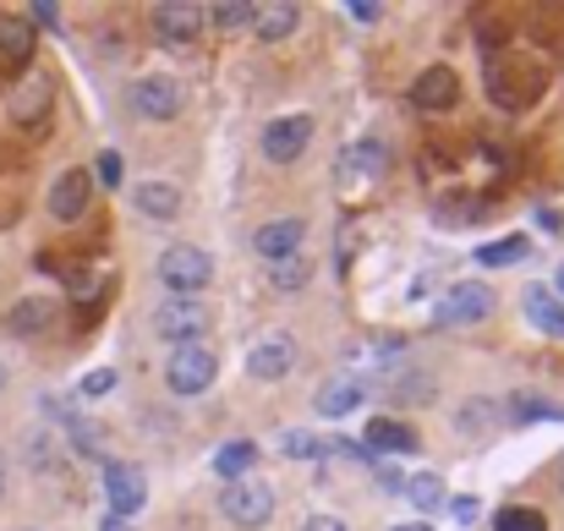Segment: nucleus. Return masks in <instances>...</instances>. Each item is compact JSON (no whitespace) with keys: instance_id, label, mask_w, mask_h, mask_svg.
I'll list each match as a JSON object with an SVG mask.
<instances>
[{"instance_id":"1","label":"nucleus","mask_w":564,"mask_h":531,"mask_svg":"<svg viewBox=\"0 0 564 531\" xmlns=\"http://www.w3.org/2000/svg\"><path fill=\"white\" fill-rule=\"evenodd\" d=\"M154 335L171 340V346H203L208 335V307L197 296H165L154 307Z\"/></svg>"},{"instance_id":"2","label":"nucleus","mask_w":564,"mask_h":531,"mask_svg":"<svg viewBox=\"0 0 564 531\" xmlns=\"http://www.w3.org/2000/svg\"><path fill=\"white\" fill-rule=\"evenodd\" d=\"M219 510L230 516V527L258 531V527H269V516H274V488H269L263 477H241V483L225 488Z\"/></svg>"},{"instance_id":"3","label":"nucleus","mask_w":564,"mask_h":531,"mask_svg":"<svg viewBox=\"0 0 564 531\" xmlns=\"http://www.w3.org/2000/svg\"><path fill=\"white\" fill-rule=\"evenodd\" d=\"M160 280H165L171 296H197V291L214 280V258H208L203 247H171V252L160 258Z\"/></svg>"},{"instance_id":"4","label":"nucleus","mask_w":564,"mask_h":531,"mask_svg":"<svg viewBox=\"0 0 564 531\" xmlns=\"http://www.w3.org/2000/svg\"><path fill=\"white\" fill-rule=\"evenodd\" d=\"M494 313V291L488 285H477V280H466V285H449L444 296H438V324L444 329H455V324H482Z\"/></svg>"},{"instance_id":"5","label":"nucleus","mask_w":564,"mask_h":531,"mask_svg":"<svg viewBox=\"0 0 564 531\" xmlns=\"http://www.w3.org/2000/svg\"><path fill=\"white\" fill-rule=\"evenodd\" d=\"M214 372H219V361L208 346H176L171 367H165V383H171V394H203L214 383Z\"/></svg>"},{"instance_id":"6","label":"nucleus","mask_w":564,"mask_h":531,"mask_svg":"<svg viewBox=\"0 0 564 531\" xmlns=\"http://www.w3.org/2000/svg\"><path fill=\"white\" fill-rule=\"evenodd\" d=\"M182 105H187V94H182L176 77H143V83L132 88V110H138L143 121H176Z\"/></svg>"},{"instance_id":"7","label":"nucleus","mask_w":564,"mask_h":531,"mask_svg":"<svg viewBox=\"0 0 564 531\" xmlns=\"http://www.w3.org/2000/svg\"><path fill=\"white\" fill-rule=\"evenodd\" d=\"M307 143H313V116H285V121H274V127L263 132V160L291 165V160L307 154Z\"/></svg>"},{"instance_id":"8","label":"nucleus","mask_w":564,"mask_h":531,"mask_svg":"<svg viewBox=\"0 0 564 531\" xmlns=\"http://www.w3.org/2000/svg\"><path fill=\"white\" fill-rule=\"evenodd\" d=\"M105 494H110V510H116L121 521H132V516L143 510V499H149V483H143L138 466L116 460V466H105Z\"/></svg>"},{"instance_id":"9","label":"nucleus","mask_w":564,"mask_h":531,"mask_svg":"<svg viewBox=\"0 0 564 531\" xmlns=\"http://www.w3.org/2000/svg\"><path fill=\"white\" fill-rule=\"evenodd\" d=\"M302 236H307V225H302V219H269V225H258V230H252V247H258V258L285 263V258H296V252H302Z\"/></svg>"},{"instance_id":"10","label":"nucleus","mask_w":564,"mask_h":531,"mask_svg":"<svg viewBox=\"0 0 564 531\" xmlns=\"http://www.w3.org/2000/svg\"><path fill=\"white\" fill-rule=\"evenodd\" d=\"M291 361H296V340H291V335H263V340L247 351V372L263 378V383H274V378L291 372Z\"/></svg>"},{"instance_id":"11","label":"nucleus","mask_w":564,"mask_h":531,"mask_svg":"<svg viewBox=\"0 0 564 531\" xmlns=\"http://www.w3.org/2000/svg\"><path fill=\"white\" fill-rule=\"evenodd\" d=\"M460 99V77L449 66H427L416 83H411V105L416 110H449Z\"/></svg>"},{"instance_id":"12","label":"nucleus","mask_w":564,"mask_h":531,"mask_svg":"<svg viewBox=\"0 0 564 531\" xmlns=\"http://www.w3.org/2000/svg\"><path fill=\"white\" fill-rule=\"evenodd\" d=\"M197 22H203V11L187 6V0H165V6H154V33H160L165 44H176V50H187L192 39H197Z\"/></svg>"},{"instance_id":"13","label":"nucleus","mask_w":564,"mask_h":531,"mask_svg":"<svg viewBox=\"0 0 564 531\" xmlns=\"http://www.w3.org/2000/svg\"><path fill=\"white\" fill-rule=\"evenodd\" d=\"M362 394H368V389H362V378L340 372V378H329V383H324V389L313 394V411L335 422V416H351V411L362 405Z\"/></svg>"},{"instance_id":"14","label":"nucleus","mask_w":564,"mask_h":531,"mask_svg":"<svg viewBox=\"0 0 564 531\" xmlns=\"http://www.w3.org/2000/svg\"><path fill=\"white\" fill-rule=\"evenodd\" d=\"M88 192H94V176L88 171H66V176L50 186V214L55 219H77L88 208Z\"/></svg>"},{"instance_id":"15","label":"nucleus","mask_w":564,"mask_h":531,"mask_svg":"<svg viewBox=\"0 0 564 531\" xmlns=\"http://www.w3.org/2000/svg\"><path fill=\"white\" fill-rule=\"evenodd\" d=\"M296 22H302V11H296L291 0H263V6H252V33H258V39H269V44H274V39H285Z\"/></svg>"},{"instance_id":"16","label":"nucleus","mask_w":564,"mask_h":531,"mask_svg":"<svg viewBox=\"0 0 564 531\" xmlns=\"http://www.w3.org/2000/svg\"><path fill=\"white\" fill-rule=\"evenodd\" d=\"M368 449H373V460L378 455H416V433L405 422L378 416V422H368Z\"/></svg>"},{"instance_id":"17","label":"nucleus","mask_w":564,"mask_h":531,"mask_svg":"<svg viewBox=\"0 0 564 531\" xmlns=\"http://www.w3.org/2000/svg\"><path fill=\"white\" fill-rule=\"evenodd\" d=\"M132 203H138V214H149V219H176V214H182V192H176L171 181H143V186L132 192Z\"/></svg>"},{"instance_id":"18","label":"nucleus","mask_w":564,"mask_h":531,"mask_svg":"<svg viewBox=\"0 0 564 531\" xmlns=\"http://www.w3.org/2000/svg\"><path fill=\"white\" fill-rule=\"evenodd\" d=\"M11 335H44L50 324H55V302L50 296H28V302H17L11 307Z\"/></svg>"},{"instance_id":"19","label":"nucleus","mask_w":564,"mask_h":531,"mask_svg":"<svg viewBox=\"0 0 564 531\" xmlns=\"http://www.w3.org/2000/svg\"><path fill=\"white\" fill-rule=\"evenodd\" d=\"M527 318H532L543 335L564 340V302H560V296H549L543 285H532V291H527Z\"/></svg>"},{"instance_id":"20","label":"nucleus","mask_w":564,"mask_h":531,"mask_svg":"<svg viewBox=\"0 0 564 531\" xmlns=\"http://www.w3.org/2000/svg\"><path fill=\"white\" fill-rule=\"evenodd\" d=\"M252 466H258V444H247V438H230V444L214 455V472H219L225 483H241V477H252Z\"/></svg>"},{"instance_id":"21","label":"nucleus","mask_w":564,"mask_h":531,"mask_svg":"<svg viewBox=\"0 0 564 531\" xmlns=\"http://www.w3.org/2000/svg\"><path fill=\"white\" fill-rule=\"evenodd\" d=\"M0 55L11 66H28L33 61V28H28V17H0Z\"/></svg>"},{"instance_id":"22","label":"nucleus","mask_w":564,"mask_h":531,"mask_svg":"<svg viewBox=\"0 0 564 531\" xmlns=\"http://www.w3.org/2000/svg\"><path fill=\"white\" fill-rule=\"evenodd\" d=\"M44 110H50V77H39V72H33V88H28V83L17 88V99H11V116L28 127V121H39Z\"/></svg>"},{"instance_id":"23","label":"nucleus","mask_w":564,"mask_h":531,"mask_svg":"<svg viewBox=\"0 0 564 531\" xmlns=\"http://www.w3.org/2000/svg\"><path fill=\"white\" fill-rule=\"evenodd\" d=\"M527 252H532V241H527V236H499V241L477 247V263H488V269H510V263H521Z\"/></svg>"},{"instance_id":"24","label":"nucleus","mask_w":564,"mask_h":531,"mask_svg":"<svg viewBox=\"0 0 564 531\" xmlns=\"http://www.w3.org/2000/svg\"><path fill=\"white\" fill-rule=\"evenodd\" d=\"M564 411L543 394H510V422H560Z\"/></svg>"},{"instance_id":"25","label":"nucleus","mask_w":564,"mask_h":531,"mask_svg":"<svg viewBox=\"0 0 564 531\" xmlns=\"http://www.w3.org/2000/svg\"><path fill=\"white\" fill-rule=\"evenodd\" d=\"M389 394H394V400H405V405H416V400L427 405V400L438 394V383H433L427 372H400V378L389 383Z\"/></svg>"},{"instance_id":"26","label":"nucleus","mask_w":564,"mask_h":531,"mask_svg":"<svg viewBox=\"0 0 564 531\" xmlns=\"http://www.w3.org/2000/svg\"><path fill=\"white\" fill-rule=\"evenodd\" d=\"M494 531H549V516L532 510V505H510L494 516Z\"/></svg>"},{"instance_id":"27","label":"nucleus","mask_w":564,"mask_h":531,"mask_svg":"<svg viewBox=\"0 0 564 531\" xmlns=\"http://www.w3.org/2000/svg\"><path fill=\"white\" fill-rule=\"evenodd\" d=\"M405 494H411V505H416V510H438V505H444V483H438L433 472L411 477V483H405Z\"/></svg>"},{"instance_id":"28","label":"nucleus","mask_w":564,"mask_h":531,"mask_svg":"<svg viewBox=\"0 0 564 531\" xmlns=\"http://www.w3.org/2000/svg\"><path fill=\"white\" fill-rule=\"evenodd\" d=\"M208 22H214V28H230V33H236V28H252V6H247V0H219V6L208 11Z\"/></svg>"},{"instance_id":"29","label":"nucleus","mask_w":564,"mask_h":531,"mask_svg":"<svg viewBox=\"0 0 564 531\" xmlns=\"http://www.w3.org/2000/svg\"><path fill=\"white\" fill-rule=\"evenodd\" d=\"M269 280H274V291H296V285H307V258H285V263H274Z\"/></svg>"},{"instance_id":"30","label":"nucleus","mask_w":564,"mask_h":531,"mask_svg":"<svg viewBox=\"0 0 564 531\" xmlns=\"http://www.w3.org/2000/svg\"><path fill=\"white\" fill-rule=\"evenodd\" d=\"M488 416H499V405H494V400H471V405H460L455 427H460V433H482V427H488Z\"/></svg>"},{"instance_id":"31","label":"nucleus","mask_w":564,"mask_h":531,"mask_svg":"<svg viewBox=\"0 0 564 531\" xmlns=\"http://www.w3.org/2000/svg\"><path fill=\"white\" fill-rule=\"evenodd\" d=\"M280 449H285V455H296V460H318V455H324V444H318L313 433H285V438H280Z\"/></svg>"},{"instance_id":"32","label":"nucleus","mask_w":564,"mask_h":531,"mask_svg":"<svg viewBox=\"0 0 564 531\" xmlns=\"http://www.w3.org/2000/svg\"><path fill=\"white\" fill-rule=\"evenodd\" d=\"M346 160H351V165H357L362 176H383V149H378V143H357V149H351Z\"/></svg>"},{"instance_id":"33","label":"nucleus","mask_w":564,"mask_h":531,"mask_svg":"<svg viewBox=\"0 0 564 531\" xmlns=\"http://www.w3.org/2000/svg\"><path fill=\"white\" fill-rule=\"evenodd\" d=\"M121 176H127V160H121L116 149H105V154H99V181H105V186H121Z\"/></svg>"},{"instance_id":"34","label":"nucleus","mask_w":564,"mask_h":531,"mask_svg":"<svg viewBox=\"0 0 564 531\" xmlns=\"http://www.w3.org/2000/svg\"><path fill=\"white\" fill-rule=\"evenodd\" d=\"M110 389H116V372L110 367H99V372L83 378V394H110Z\"/></svg>"},{"instance_id":"35","label":"nucleus","mask_w":564,"mask_h":531,"mask_svg":"<svg viewBox=\"0 0 564 531\" xmlns=\"http://www.w3.org/2000/svg\"><path fill=\"white\" fill-rule=\"evenodd\" d=\"M477 510H482V505H477L471 494H460V499H449V516H455L460 527H471V521H477Z\"/></svg>"},{"instance_id":"36","label":"nucleus","mask_w":564,"mask_h":531,"mask_svg":"<svg viewBox=\"0 0 564 531\" xmlns=\"http://www.w3.org/2000/svg\"><path fill=\"white\" fill-rule=\"evenodd\" d=\"M28 17H33V22H44V28H61V11H55L50 0H39V6H28Z\"/></svg>"},{"instance_id":"37","label":"nucleus","mask_w":564,"mask_h":531,"mask_svg":"<svg viewBox=\"0 0 564 531\" xmlns=\"http://www.w3.org/2000/svg\"><path fill=\"white\" fill-rule=\"evenodd\" d=\"M346 11H351V17H357V22H378V17H383V11H378L373 0H351V6H346Z\"/></svg>"},{"instance_id":"38","label":"nucleus","mask_w":564,"mask_h":531,"mask_svg":"<svg viewBox=\"0 0 564 531\" xmlns=\"http://www.w3.org/2000/svg\"><path fill=\"white\" fill-rule=\"evenodd\" d=\"M302 531H346V521H335V516H313Z\"/></svg>"},{"instance_id":"39","label":"nucleus","mask_w":564,"mask_h":531,"mask_svg":"<svg viewBox=\"0 0 564 531\" xmlns=\"http://www.w3.org/2000/svg\"><path fill=\"white\" fill-rule=\"evenodd\" d=\"M373 472H378V483H383V488H400V472H394V466H378L373 460Z\"/></svg>"},{"instance_id":"40","label":"nucleus","mask_w":564,"mask_h":531,"mask_svg":"<svg viewBox=\"0 0 564 531\" xmlns=\"http://www.w3.org/2000/svg\"><path fill=\"white\" fill-rule=\"evenodd\" d=\"M99 531H132V521H121V516H110V521H105V527Z\"/></svg>"},{"instance_id":"41","label":"nucleus","mask_w":564,"mask_h":531,"mask_svg":"<svg viewBox=\"0 0 564 531\" xmlns=\"http://www.w3.org/2000/svg\"><path fill=\"white\" fill-rule=\"evenodd\" d=\"M394 531H433V527H422V521H411V527H394Z\"/></svg>"},{"instance_id":"42","label":"nucleus","mask_w":564,"mask_h":531,"mask_svg":"<svg viewBox=\"0 0 564 531\" xmlns=\"http://www.w3.org/2000/svg\"><path fill=\"white\" fill-rule=\"evenodd\" d=\"M0 494H6V455H0Z\"/></svg>"},{"instance_id":"43","label":"nucleus","mask_w":564,"mask_h":531,"mask_svg":"<svg viewBox=\"0 0 564 531\" xmlns=\"http://www.w3.org/2000/svg\"><path fill=\"white\" fill-rule=\"evenodd\" d=\"M560 488H564V460H560Z\"/></svg>"},{"instance_id":"44","label":"nucleus","mask_w":564,"mask_h":531,"mask_svg":"<svg viewBox=\"0 0 564 531\" xmlns=\"http://www.w3.org/2000/svg\"><path fill=\"white\" fill-rule=\"evenodd\" d=\"M560 291H564V269H560Z\"/></svg>"}]
</instances>
